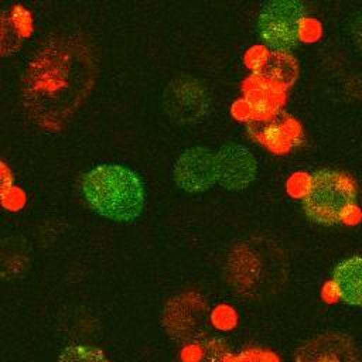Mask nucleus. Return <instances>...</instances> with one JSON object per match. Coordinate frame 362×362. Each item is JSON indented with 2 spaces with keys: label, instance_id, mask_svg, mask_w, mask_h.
<instances>
[{
  "label": "nucleus",
  "instance_id": "nucleus-1",
  "mask_svg": "<svg viewBox=\"0 0 362 362\" xmlns=\"http://www.w3.org/2000/svg\"><path fill=\"white\" fill-rule=\"evenodd\" d=\"M93 69L88 47L58 37L42 47L25 72V105L41 123L59 124L88 93Z\"/></svg>",
  "mask_w": 362,
  "mask_h": 362
},
{
  "label": "nucleus",
  "instance_id": "nucleus-2",
  "mask_svg": "<svg viewBox=\"0 0 362 362\" xmlns=\"http://www.w3.org/2000/svg\"><path fill=\"white\" fill-rule=\"evenodd\" d=\"M82 191L93 211L113 221H133L144 206L140 178L130 168L119 164H102L88 171Z\"/></svg>",
  "mask_w": 362,
  "mask_h": 362
},
{
  "label": "nucleus",
  "instance_id": "nucleus-3",
  "mask_svg": "<svg viewBox=\"0 0 362 362\" xmlns=\"http://www.w3.org/2000/svg\"><path fill=\"white\" fill-rule=\"evenodd\" d=\"M355 201L356 187L349 175L337 170H320L313 174L301 205L310 221L335 225L349 215Z\"/></svg>",
  "mask_w": 362,
  "mask_h": 362
},
{
  "label": "nucleus",
  "instance_id": "nucleus-4",
  "mask_svg": "<svg viewBox=\"0 0 362 362\" xmlns=\"http://www.w3.org/2000/svg\"><path fill=\"white\" fill-rule=\"evenodd\" d=\"M304 6L293 0L267 3L257 21L259 35L274 51L287 52L298 44L304 21Z\"/></svg>",
  "mask_w": 362,
  "mask_h": 362
},
{
  "label": "nucleus",
  "instance_id": "nucleus-5",
  "mask_svg": "<svg viewBox=\"0 0 362 362\" xmlns=\"http://www.w3.org/2000/svg\"><path fill=\"white\" fill-rule=\"evenodd\" d=\"M175 182L187 192L208 189L216 180V154L205 147H191L177 160Z\"/></svg>",
  "mask_w": 362,
  "mask_h": 362
},
{
  "label": "nucleus",
  "instance_id": "nucleus-6",
  "mask_svg": "<svg viewBox=\"0 0 362 362\" xmlns=\"http://www.w3.org/2000/svg\"><path fill=\"white\" fill-rule=\"evenodd\" d=\"M164 106L180 122H194L205 115L208 98L205 88L192 78L173 81L164 93Z\"/></svg>",
  "mask_w": 362,
  "mask_h": 362
},
{
  "label": "nucleus",
  "instance_id": "nucleus-7",
  "mask_svg": "<svg viewBox=\"0 0 362 362\" xmlns=\"http://www.w3.org/2000/svg\"><path fill=\"white\" fill-rule=\"evenodd\" d=\"M256 175L253 154L240 144H225L216 153V180L226 189H242Z\"/></svg>",
  "mask_w": 362,
  "mask_h": 362
},
{
  "label": "nucleus",
  "instance_id": "nucleus-8",
  "mask_svg": "<svg viewBox=\"0 0 362 362\" xmlns=\"http://www.w3.org/2000/svg\"><path fill=\"white\" fill-rule=\"evenodd\" d=\"M296 361L359 362V354L351 337L341 332H324L304 342L297 351Z\"/></svg>",
  "mask_w": 362,
  "mask_h": 362
},
{
  "label": "nucleus",
  "instance_id": "nucleus-9",
  "mask_svg": "<svg viewBox=\"0 0 362 362\" xmlns=\"http://www.w3.org/2000/svg\"><path fill=\"white\" fill-rule=\"evenodd\" d=\"M247 130L255 140L276 153L287 151L300 134L297 123L279 112L264 120L255 119L247 124Z\"/></svg>",
  "mask_w": 362,
  "mask_h": 362
},
{
  "label": "nucleus",
  "instance_id": "nucleus-10",
  "mask_svg": "<svg viewBox=\"0 0 362 362\" xmlns=\"http://www.w3.org/2000/svg\"><path fill=\"white\" fill-rule=\"evenodd\" d=\"M335 294L349 305H362V256L338 263L331 279Z\"/></svg>",
  "mask_w": 362,
  "mask_h": 362
},
{
  "label": "nucleus",
  "instance_id": "nucleus-11",
  "mask_svg": "<svg viewBox=\"0 0 362 362\" xmlns=\"http://www.w3.org/2000/svg\"><path fill=\"white\" fill-rule=\"evenodd\" d=\"M259 74L263 81L281 90L294 82L297 76V64L287 52L274 51L263 61Z\"/></svg>",
  "mask_w": 362,
  "mask_h": 362
},
{
  "label": "nucleus",
  "instance_id": "nucleus-12",
  "mask_svg": "<svg viewBox=\"0 0 362 362\" xmlns=\"http://www.w3.org/2000/svg\"><path fill=\"white\" fill-rule=\"evenodd\" d=\"M280 89L270 85L269 82L257 78L250 89L246 90V100L249 112L256 120H264L277 113Z\"/></svg>",
  "mask_w": 362,
  "mask_h": 362
},
{
  "label": "nucleus",
  "instance_id": "nucleus-13",
  "mask_svg": "<svg viewBox=\"0 0 362 362\" xmlns=\"http://www.w3.org/2000/svg\"><path fill=\"white\" fill-rule=\"evenodd\" d=\"M58 362H107V359L98 348L88 345H71L61 352Z\"/></svg>",
  "mask_w": 362,
  "mask_h": 362
},
{
  "label": "nucleus",
  "instance_id": "nucleus-14",
  "mask_svg": "<svg viewBox=\"0 0 362 362\" xmlns=\"http://www.w3.org/2000/svg\"><path fill=\"white\" fill-rule=\"evenodd\" d=\"M236 362H276V361L270 354L253 351V352L242 354Z\"/></svg>",
  "mask_w": 362,
  "mask_h": 362
},
{
  "label": "nucleus",
  "instance_id": "nucleus-15",
  "mask_svg": "<svg viewBox=\"0 0 362 362\" xmlns=\"http://www.w3.org/2000/svg\"><path fill=\"white\" fill-rule=\"evenodd\" d=\"M352 33H354V37H355L356 42L362 47V13H361V14H359V17L354 21Z\"/></svg>",
  "mask_w": 362,
  "mask_h": 362
}]
</instances>
